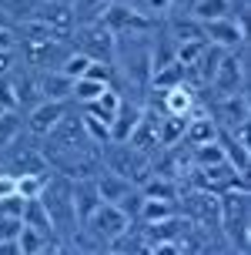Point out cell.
<instances>
[{"mask_svg": "<svg viewBox=\"0 0 251 255\" xmlns=\"http://www.w3.org/2000/svg\"><path fill=\"white\" fill-rule=\"evenodd\" d=\"M0 108H3V111H17V98H13L10 74H0Z\"/></svg>", "mask_w": 251, "mask_h": 255, "instance_id": "22", "label": "cell"}, {"mask_svg": "<svg viewBox=\"0 0 251 255\" xmlns=\"http://www.w3.org/2000/svg\"><path fill=\"white\" fill-rule=\"evenodd\" d=\"M3 151H7L3 168H7L10 175H20V171H50L47 158H44V151H40L37 144H24V141L17 138V141H10Z\"/></svg>", "mask_w": 251, "mask_h": 255, "instance_id": "9", "label": "cell"}, {"mask_svg": "<svg viewBox=\"0 0 251 255\" xmlns=\"http://www.w3.org/2000/svg\"><path fill=\"white\" fill-rule=\"evenodd\" d=\"M37 98H50V101H67L71 98V77L61 67H47L37 71Z\"/></svg>", "mask_w": 251, "mask_h": 255, "instance_id": "12", "label": "cell"}, {"mask_svg": "<svg viewBox=\"0 0 251 255\" xmlns=\"http://www.w3.org/2000/svg\"><path fill=\"white\" fill-rule=\"evenodd\" d=\"M104 88H111L107 81H100V77H94V74H81V77H71V98H74L77 104H87V101H94Z\"/></svg>", "mask_w": 251, "mask_h": 255, "instance_id": "16", "label": "cell"}, {"mask_svg": "<svg viewBox=\"0 0 251 255\" xmlns=\"http://www.w3.org/2000/svg\"><path fill=\"white\" fill-rule=\"evenodd\" d=\"M208 88L214 91V98L241 94V91L248 88V54H245V44L241 47H231V51H221Z\"/></svg>", "mask_w": 251, "mask_h": 255, "instance_id": "3", "label": "cell"}, {"mask_svg": "<svg viewBox=\"0 0 251 255\" xmlns=\"http://www.w3.org/2000/svg\"><path fill=\"white\" fill-rule=\"evenodd\" d=\"M94 188H97L100 202H114V205H117L127 191L134 188V181H127V178H121V175L107 171V168H100L97 175H94Z\"/></svg>", "mask_w": 251, "mask_h": 255, "instance_id": "14", "label": "cell"}, {"mask_svg": "<svg viewBox=\"0 0 251 255\" xmlns=\"http://www.w3.org/2000/svg\"><path fill=\"white\" fill-rule=\"evenodd\" d=\"M17 64H20V54H17V47H7V51H0V74L13 71Z\"/></svg>", "mask_w": 251, "mask_h": 255, "instance_id": "23", "label": "cell"}, {"mask_svg": "<svg viewBox=\"0 0 251 255\" xmlns=\"http://www.w3.org/2000/svg\"><path fill=\"white\" fill-rule=\"evenodd\" d=\"M131 225H134V222H131V218H127L114 202H100L97 208H94V215L81 225V232H87L94 242H100L104 249H111V245L131 229Z\"/></svg>", "mask_w": 251, "mask_h": 255, "instance_id": "5", "label": "cell"}, {"mask_svg": "<svg viewBox=\"0 0 251 255\" xmlns=\"http://www.w3.org/2000/svg\"><path fill=\"white\" fill-rule=\"evenodd\" d=\"M67 111V101H50V98H40L27 108L24 115V131L30 138H44L50 128L61 121V115Z\"/></svg>", "mask_w": 251, "mask_h": 255, "instance_id": "8", "label": "cell"}, {"mask_svg": "<svg viewBox=\"0 0 251 255\" xmlns=\"http://www.w3.org/2000/svg\"><path fill=\"white\" fill-rule=\"evenodd\" d=\"M20 222H24V225H30V229H37V232H54L47 208H44V202H40V195H37V198H24Z\"/></svg>", "mask_w": 251, "mask_h": 255, "instance_id": "17", "label": "cell"}, {"mask_svg": "<svg viewBox=\"0 0 251 255\" xmlns=\"http://www.w3.org/2000/svg\"><path fill=\"white\" fill-rule=\"evenodd\" d=\"M71 198H74V215H77V225H84L94 208L100 205V195L94 188V178H71Z\"/></svg>", "mask_w": 251, "mask_h": 255, "instance_id": "11", "label": "cell"}, {"mask_svg": "<svg viewBox=\"0 0 251 255\" xmlns=\"http://www.w3.org/2000/svg\"><path fill=\"white\" fill-rule=\"evenodd\" d=\"M218 235L228 242V252H248L251 245V191L248 188L218 191Z\"/></svg>", "mask_w": 251, "mask_h": 255, "instance_id": "1", "label": "cell"}, {"mask_svg": "<svg viewBox=\"0 0 251 255\" xmlns=\"http://www.w3.org/2000/svg\"><path fill=\"white\" fill-rule=\"evenodd\" d=\"M218 144H221V151H225V161L231 168H238L241 175H248V138H238V134H231V131H221L218 128Z\"/></svg>", "mask_w": 251, "mask_h": 255, "instance_id": "13", "label": "cell"}, {"mask_svg": "<svg viewBox=\"0 0 251 255\" xmlns=\"http://www.w3.org/2000/svg\"><path fill=\"white\" fill-rule=\"evenodd\" d=\"M24 134V115L20 111H0V151Z\"/></svg>", "mask_w": 251, "mask_h": 255, "instance_id": "19", "label": "cell"}, {"mask_svg": "<svg viewBox=\"0 0 251 255\" xmlns=\"http://www.w3.org/2000/svg\"><path fill=\"white\" fill-rule=\"evenodd\" d=\"M61 3H67V7H74V0H61Z\"/></svg>", "mask_w": 251, "mask_h": 255, "instance_id": "24", "label": "cell"}, {"mask_svg": "<svg viewBox=\"0 0 251 255\" xmlns=\"http://www.w3.org/2000/svg\"><path fill=\"white\" fill-rule=\"evenodd\" d=\"M104 3H107V0H74V7H71V10H74V20L81 24V20H90V17H97Z\"/></svg>", "mask_w": 251, "mask_h": 255, "instance_id": "21", "label": "cell"}, {"mask_svg": "<svg viewBox=\"0 0 251 255\" xmlns=\"http://www.w3.org/2000/svg\"><path fill=\"white\" fill-rule=\"evenodd\" d=\"M201 37L208 40L211 47H221V51H231V47H241L248 40V27L235 20V17H214V20H201Z\"/></svg>", "mask_w": 251, "mask_h": 255, "instance_id": "7", "label": "cell"}, {"mask_svg": "<svg viewBox=\"0 0 251 255\" xmlns=\"http://www.w3.org/2000/svg\"><path fill=\"white\" fill-rule=\"evenodd\" d=\"M40 202L47 208L50 215V225H54V235L64 239V242H71L77 235V215H74V198H71V178L67 175H57V171H50L47 185L40 191Z\"/></svg>", "mask_w": 251, "mask_h": 255, "instance_id": "2", "label": "cell"}, {"mask_svg": "<svg viewBox=\"0 0 251 255\" xmlns=\"http://www.w3.org/2000/svg\"><path fill=\"white\" fill-rule=\"evenodd\" d=\"M248 94H228V98H214V108H211V121L221 131H231L238 138H248Z\"/></svg>", "mask_w": 251, "mask_h": 255, "instance_id": "6", "label": "cell"}, {"mask_svg": "<svg viewBox=\"0 0 251 255\" xmlns=\"http://www.w3.org/2000/svg\"><path fill=\"white\" fill-rule=\"evenodd\" d=\"M50 171H20V175H13V191L20 195V198H37L44 185H47Z\"/></svg>", "mask_w": 251, "mask_h": 255, "instance_id": "18", "label": "cell"}, {"mask_svg": "<svg viewBox=\"0 0 251 255\" xmlns=\"http://www.w3.org/2000/svg\"><path fill=\"white\" fill-rule=\"evenodd\" d=\"M141 115H144V101H138V98H131V94L121 91V104H117V115H114V121H111V141H127L131 138V131L138 128Z\"/></svg>", "mask_w": 251, "mask_h": 255, "instance_id": "10", "label": "cell"}, {"mask_svg": "<svg viewBox=\"0 0 251 255\" xmlns=\"http://www.w3.org/2000/svg\"><path fill=\"white\" fill-rule=\"evenodd\" d=\"M74 51L87 54L90 61H100V64H111L114 61V30L100 17H90V20H81L74 27Z\"/></svg>", "mask_w": 251, "mask_h": 255, "instance_id": "4", "label": "cell"}, {"mask_svg": "<svg viewBox=\"0 0 251 255\" xmlns=\"http://www.w3.org/2000/svg\"><path fill=\"white\" fill-rule=\"evenodd\" d=\"M81 121H84V131H87V138L94 141L97 148L111 141V128L104 125V121H97V118H90V115H81Z\"/></svg>", "mask_w": 251, "mask_h": 255, "instance_id": "20", "label": "cell"}, {"mask_svg": "<svg viewBox=\"0 0 251 255\" xmlns=\"http://www.w3.org/2000/svg\"><path fill=\"white\" fill-rule=\"evenodd\" d=\"M117 104H121V91H114V84H111V88H104V91H100L94 101L81 104V108H84V115L97 118V121H104V125L111 128L114 115H117Z\"/></svg>", "mask_w": 251, "mask_h": 255, "instance_id": "15", "label": "cell"}]
</instances>
